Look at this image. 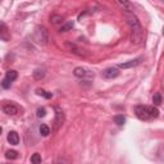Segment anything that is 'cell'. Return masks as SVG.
Returning a JSON list of instances; mask_svg holds the SVG:
<instances>
[{"instance_id":"obj_4","label":"cell","mask_w":164,"mask_h":164,"mask_svg":"<svg viewBox=\"0 0 164 164\" xmlns=\"http://www.w3.org/2000/svg\"><path fill=\"white\" fill-rule=\"evenodd\" d=\"M35 37H36V41L39 44L45 45L49 40V35H48L46 28H45V27H39L37 31H36V33H35Z\"/></svg>"},{"instance_id":"obj_12","label":"cell","mask_w":164,"mask_h":164,"mask_svg":"<svg viewBox=\"0 0 164 164\" xmlns=\"http://www.w3.org/2000/svg\"><path fill=\"white\" fill-rule=\"evenodd\" d=\"M75 76L76 77H85V76H87V72H86V69L85 68H82V67H77L75 69Z\"/></svg>"},{"instance_id":"obj_6","label":"cell","mask_w":164,"mask_h":164,"mask_svg":"<svg viewBox=\"0 0 164 164\" xmlns=\"http://www.w3.org/2000/svg\"><path fill=\"white\" fill-rule=\"evenodd\" d=\"M118 75H119V71H118L117 68H106L103 71V77L104 78H108V80H111V78H116L118 77Z\"/></svg>"},{"instance_id":"obj_20","label":"cell","mask_w":164,"mask_h":164,"mask_svg":"<svg viewBox=\"0 0 164 164\" xmlns=\"http://www.w3.org/2000/svg\"><path fill=\"white\" fill-rule=\"evenodd\" d=\"M114 122L118 124V126H122V124H124V122H126V118L123 117V116H116L114 117Z\"/></svg>"},{"instance_id":"obj_7","label":"cell","mask_w":164,"mask_h":164,"mask_svg":"<svg viewBox=\"0 0 164 164\" xmlns=\"http://www.w3.org/2000/svg\"><path fill=\"white\" fill-rule=\"evenodd\" d=\"M141 60H142V58H137V59H133V60H130V62H127V63H121L118 67H119V68H123V69L132 68V67H136V65L140 64Z\"/></svg>"},{"instance_id":"obj_16","label":"cell","mask_w":164,"mask_h":164,"mask_svg":"<svg viewBox=\"0 0 164 164\" xmlns=\"http://www.w3.org/2000/svg\"><path fill=\"white\" fill-rule=\"evenodd\" d=\"M50 22L54 23V24L60 23V22H63V17L60 14H51L50 16Z\"/></svg>"},{"instance_id":"obj_11","label":"cell","mask_w":164,"mask_h":164,"mask_svg":"<svg viewBox=\"0 0 164 164\" xmlns=\"http://www.w3.org/2000/svg\"><path fill=\"white\" fill-rule=\"evenodd\" d=\"M17 77H18V73H17L16 71H13V69H10V71L6 72V76H5V78L8 80V81L10 82H13V81H16Z\"/></svg>"},{"instance_id":"obj_1","label":"cell","mask_w":164,"mask_h":164,"mask_svg":"<svg viewBox=\"0 0 164 164\" xmlns=\"http://www.w3.org/2000/svg\"><path fill=\"white\" fill-rule=\"evenodd\" d=\"M126 17H127V23L131 28L132 32V43L135 44H141L142 37H144V32H142L141 24L138 22V19L132 14V13H126Z\"/></svg>"},{"instance_id":"obj_18","label":"cell","mask_w":164,"mask_h":164,"mask_svg":"<svg viewBox=\"0 0 164 164\" xmlns=\"http://www.w3.org/2000/svg\"><path fill=\"white\" fill-rule=\"evenodd\" d=\"M153 103H154V105H160V103H162V95H160L159 92L154 94V96H153Z\"/></svg>"},{"instance_id":"obj_14","label":"cell","mask_w":164,"mask_h":164,"mask_svg":"<svg viewBox=\"0 0 164 164\" xmlns=\"http://www.w3.org/2000/svg\"><path fill=\"white\" fill-rule=\"evenodd\" d=\"M39 131H40V135L44 136V137H46V136H49V133H50V128H49L46 124H41Z\"/></svg>"},{"instance_id":"obj_13","label":"cell","mask_w":164,"mask_h":164,"mask_svg":"<svg viewBox=\"0 0 164 164\" xmlns=\"http://www.w3.org/2000/svg\"><path fill=\"white\" fill-rule=\"evenodd\" d=\"M5 158L9 160H14L18 158V153H17L16 150H8V151L5 153Z\"/></svg>"},{"instance_id":"obj_3","label":"cell","mask_w":164,"mask_h":164,"mask_svg":"<svg viewBox=\"0 0 164 164\" xmlns=\"http://www.w3.org/2000/svg\"><path fill=\"white\" fill-rule=\"evenodd\" d=\"M3 110H4L8 116H17V114L19 113V106L12 102H5L3 104Z\"/></svg>"},{"instance_id":"obj_8","label":"cell","mask_w":164,"mask_h":164,"mask_svg":"<svg viewBox=\"0 0 164 164\" xmlns=\"http://www.w3.org/2000/svg\"><path fill=\"white\" fill-rule=\"evenodd\" d=\"M6 138H8V142L10 145H18V142H19V136H18V133H17L16 131L9 132Z\"/></svg>"},{"instance_id":"obj_9","label":"cell","mask_w":164,"mask_h":164,"mask_svg":"<svg viewBox=\"0 0 164 164\" xmlns=\"http://www.w3.org/2000/svg\"><path fill=\"white\" fill-rule=\"evenodd\" d=\"M0 40H3V41L9 40V32L4 23H0Z\"/></svg>"},{"instance_id":"obj_22","label":"cell","mask_w":164,"mask_h":164,"mask_svg":"<svg viewBox=\"0 0 164 164\" xmlns=\"http://www.w3.org/2000/svg\"><path fill=\"white\" fill-rule=\"evenodd\" d=\"M36 116L39 118H44L45 116H46V109H45V108H39V109H37Z\"/></svg>"},{"instance_id":"obj_23","label":"cell","mask_w":164,"mask_h":164,"mask_svg":"<svg viewBox=\"0 0 164 164\" xmlns=\"http://www.w3.org/2000/svg\"><path fill=\"white\" fill-rule=\"evenodd\" d=\"M10 85H12V82H10V81H8V80H6V78H4V80H3V82H1V86L4 87V89H9V87H10Z\"/></svg>"},{"instance_id":"obj_21","label":"cell","mask_w":164,"mask_h":164,"mask_svg":"<svg viewBox=\"0 0 164 164\" xmlns=\"http://www.w3.org/2000/svg\"><path fill=\"white\" fill-rule=\"evenodd\" d=\"M72 27H73V22H68L67 24L62 26V27H60V30H59V31H60V32H67V31H68V30H71Z\"/></svg>"},{"instance_id":"obj_19","label":"cell","mask_w":164,"mask_h":164,"mask_svg":"<svg viewBox=\"0 0 164 164\" xmlns=\"http://www.w3.org/2000/svg\"><path fill=\"white\" fill-rule=\"evenodd\" d=\"M45 76V72H44V69H36V71L33 72V77L36 78V80H41Z\"/></svg>"},{"instance_id":"obj_24","label":"cell","mask_w":164,"mask_h":164,"mask_svg":"<svg viewBox=\"0 0 164 164\" xmlns=\"http://www.w3.org/2000/svg\"><path fill=\"white\" fill-rule=\"evenodd\" d=\"M0 135H1V127H0Z\"/></svg>"},{"instance_id":"obj_10","label":"cell","mask_w":164,"mask_h":164,"mask_svg":"<svg viewBox=\"0 0 164 164\" xmlns=\"http://www.w3.org/2000/svg\"><path fill=\"white\" fill-rule=\"evenodd\" d=\"M65 46H67V49H68L69 51H71V53H75V54H78V55H82V54H83V53H82L83 50H81V49H78L75 44H67Z\"/></svg>"},{"instance_id":"obj_2","label":"cell","mask_w":164,"mask_h":164,"mask_svg":"<svg viewBox=\"0 0 164 164\" xmlns=\"http://www.w3.org/2000/svg\"><path fill=\"white\" fill-rule=\"evenodd\" d=\"M136 116L142 121L150 119V118H156L159 116V110L154 106H148V105H138L136 106Z\"/></svg>"},{"instance_id":"obj_15","label":"cell","mask_w":164,"mask_h":164,"mask_svg":"<svg viewBox=\"0 0 164 164\" xmlns=\"http://www.w3.org/2000/svg\"><path fill=\"white\" fill-rule=\"evenodd\" d=\"M41 162H43V159H41V155L39 154V153L32 154V156H31V163L32 164H41Z\"/></svg>"},{"instance_id":"obj_17","label":"cell","mask_w":164,"mask_h":164,"mask_svg":"<svg viewBox=\"0 0 164 164\" xmlns=\"http://www.w3.org/2000/svg\"><path fill=\"white\" fill-rule=\"evenodd\" d=\"M36 92H37V95H43L44 97H46V99H51V96H53V94L51 92H48V91H45V90H43V89H37Z\"/></svg>"},{"instance_id":"obj_5","label":"cell","mask_w":164,"mask_h":164,"mask_svg":"<svg viewBox=\"0 0 164 164\" xmlns=\"http://www.w3.org/2000/svg\"><path fill=\"white\" fill-rule=\"evenodd\" d=\"M64 121H65L64 113H63L62 110H57V113H55V119H54V123H53V131L54 132L59 131V128L63 126Z\"/></svg>"}]
</instances>
